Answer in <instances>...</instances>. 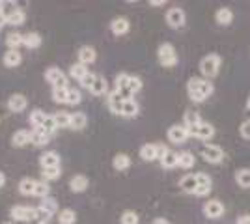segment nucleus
Wrapping results in <instances>:
<instances>
[{"instance_id": "1", "label": "nucleus", "mask_w": 250, "mask_h": 224, "mask_svg": "<svg viewBox=\"0 0 250 224\" xmlns=\"http://www.w3.org/2000/svg\"><path fill=\"white\" fill-rule=\"evenodd\" d=\"M213 82H209L208 79H200V77H192L187 82V94L190 101L194 103H204L211 94H213Z\"/></svg>"}, {"instance_id": "2", "label": "nucleus", "mask_w": 250, "mask_h": 224, "mask_svg": "<svg viewBox=\"0 0 250 224\" xmlns=\"http://www.w3.org/2000/svg\"><path fill=\"white\" fill-rule=\"evenodd\" d=\"M220 64H222V58L219 54H208V56H204L200 60V73L204 75V79L211 81V79H215L219 75Z\"/></svg>"}, {"instance_id": "3", "label": "nucleus", "mask_w": 250, "mask_h": 224, "mask_svg": "<svg viewBox=\"0 0 250 224\" xmlns=\"http://www.w3.org/2000/svg\"><path fill=\"white\" fill-rule=\"evenodd\" d=\"M157 58H159V64L163 65V67H176L177 65L176 47H174L172 43H163V45H159Z\"/></svg>"}, {"instance_id": "4", "label": "nucleus", "mask_w": 250, "mask_h": 224, "mask_svg": "<svg viewBox=\"0 0 250 224\" xmlns=\"http://www.w3.org/2000/svg\"><path fill=\"white\" fill-rule=\"evenodd\" d=\"M10 217L15 223H30L36 219V207L30 205H13L10 209Z\"/></svg>"}, {"instance_id": "5", "label": "nucleus", "mask_w": 250, "mask_h": 224, "mask_svg": "<svg viewBox=\"0 0 250 224\" xmlns=\"http://www.w3.org/2000/svg\"><path fill=\"white\" fill-rule=\"evenodd\" d=\"M188 137H194V139L200 140H211L215 137V127L208 123V122H200L198 125H192V127H187Z\"/></svg>"}, {"instance_id": "6", "label": "nucleus", "mask_w": 250, "mask_h": 224, "mask_svg": "<svg viewBox=\"0 0 250 224\" xmlns=\"http://www.w3.org/2000/svg\"><path fill=\"white\" fill-rule=\"evenodd\" d=\"M202 157L209 164H220L224 161V149L220 146H215V144H206L202 148Z\"/></svg>"}, {"instance_id": "7", "label": "nucleus", "mask_w": 250, "mask_h": 224, "mask_svg": "<svg viewBox=\"0 0 250 224\" xmlns=\"http://www.w3.org/2000/svg\"><path fill=\"white\" fill-rule=\"evenodd\" d=\"M167 22L170 28H174V30H179V28H183L185 26V22H187V15H185V11L181 10V8H170L167 11Z\"/></svg>"}, {"instance_id": "8", "label": "nucleus", "mask_w": 250, "mask_h": 224, "mask_svg": "<svg viewBox=\"0 0 250 224\" xmlns=\"http://www.w3.org/2000/svg\"><path fill=\"white\" fill-rule=\"evenodd\" d=\"M45 81L51 82L52 88H67V79L60 67H49L45 71Z\"/></svg>"}, {"instance_id": "9", "label": "nucleus", "mask_w": 250, "mask_h": 224, "mask_svg": "<svg viewBox=\"0 0 250 224\" xmlns=\"http://www.w3.org/2000/svg\"><path fill=\"white\" fill-rule=\"evenodd\" d=\"M167 135L172 144H185L188 139V133L185 125H172V127L168 129Z\"/></svg>"}, {"instance_id": "10", "label": "nucleus", "mask_w": 250, "mask_h": 224, "mask_svg": "<svg viewBox=\"0 0 250 224\" xmlns=\"http://www.w3.org/2000/svg\"><path fill=\"white\" fill-rule=\"evenodd\" d=\"M204 213H206V217L208 219H220L222 215H224V205H222V202L220 200H209V202H206V205H204Z\"/></svg>"}, {"instance_id": "11", "label": "nucleus", "mask_w": 250, "mask_h": 224, "mask_svg": "<svg viewBox=\"0 0 250 224\" xmlns=\"http://www.w3.org/2000/svg\"><path fill=\"white\" fill-rule=\"evenodd\" d=\"M26 107H28V99L22 96V94H13V96H10V99H8V108H10V112L19 114V112H22Z\"/></svg>"}, {"instance_id": "12", "label": "nucleus", "mask_w": 250, "mask_h": 224, "mask_svg": "<svg viewBox=\"0 0 250 224\" xmlns=\"http://www.w3.org/2000/svg\"><path fill=\"white\" fill-rule=\"evenodd\" d=\"M77 54H79V64L86 65V67H88L90 64H94L95 60H97V53H95L94 47H90V45H84V47H81Z\"/></svg>"}, {"instance_id": "13", "label": "nucleus", "mask_w": 250, "mask_h": 224, "mask_svg": "<svg viewBox=\"0 0 250 224\" xmlns=\"http://www.w3.org/2000/svg\"><path fill=\"white\" fill-rule=\"evenodd\" d=\"M129 30H131V22L125 17H116L110 22V32L114 34V36H125Z\"/></svg>"}, {"instance_id": "14", "label": "nucleus", "mask_w": 250, "mask_h": 224, "mask_svg": "<svg viewBox=\"0 0 250 224\" xmlns=\"http://www.w3.org/2000/svg\"><path fill=\"white\" fill-rule=\"evenodd\" d=\"M90 94L92 96H106L108 94V82H106V79H104L103 75H95V81L92 88H90Z\"/></svg>"}, {"instance_id": "15", "label": "nucleus", "mask_w": 250, "mask_h": 224, "mask_svg": "<svg viewBox=\"0 0 250 224\" xmlns=\"http://www.w3.org/2000/svg\"><path fill=\"white\" fill-rule=\"evenodd\" d=\"M40 164L43 168H54V166H60V155L56 151H45L40 157Z\"/></svg>"}, {"instance_id": "16", "label": "nucleus", "mask_w": 250, "mask_h": 224, "mask_svg": "<svg viewBox=\"0 0 250 224\" xmlns=\"http://www.w3.org/2000/svg\"><path fill=\"white\" fill-rule=\"evenodd\" d=\"M11 144H13V148H24L26 144H30V131H26V129L15 131L11 137Z\"/></svg>"}, {"instance_id": "17", "label": "nucleus", "mask_w": 250, "mask_h": 224, "mask_svg": "<svg viewBox=\"0 0 250 224\" xmlns=\"http://www.w3.org/2000/svg\"><path fill=\"white\" fill-rule=\"evenodd\" d=\"M140 157L146 161V163L159 161V146L157 144H144L140 148Z\"/></svg>"}, {"instance_id": "18", "label": "nucleus", "mask_w": 250, "mask_h": 224, "mask_svg": "<svg viewBox=\"0 0 250 224\" xmlns=\"http://www.w3.org/2000/svg\"><path fill=\"white\" fill-rule=\"evenodd\" d=\"M196 187H198V182H196V176H194V174L183 176L181 182H179V189L183 192H187V194H194Z\"/></svg>"}, {"instance_id": "19", "label": "nucleus", "mask_w": 250, "mask_h": 224, "mask_svg": "<svg viewBox=\"0 0 250 224\" xmlns=\"http://www.w3.org/2000/svg\"><path fill=\"white\" fill-rule=\"evenodd\" d=\"M106 105H108V108H110V112H112V114H118V116H120V112H122V105H124V99H122L120 94L114 90V92H110L108 97H106Z\"/></svg>"}, {"instance_id": "20", "label": "nucleus", "mask_w": 250, "mask_h": 224, "mask_svg": "<svg viewBox=\"0 0 250 224\" xmlns=\"http://www.w3.org/2000/svg\"><path fill=\"white\" fill-rule=\"evenodd\" d=\"M30 142L34 146H47V144L51 142V135H47L43 129H32Z\"/></svg>"}, {"instance_id": "21", "label": "nucleus", "mask_w": 250, "mask_h": 224, "mask_svg": "<svg viewBox=\"0 0 250 224\" xmlns=\"http://www.w3.org/2000/svg\"><path fill=\"white\" fill-rule=\"evenodd\" d=\"M215 21L219 22L220 26H229L231 22H233V11L229 10V8H219L217 13H215Z\"/></svg>"}, {"instance_id": "22", "label": "nucleus", "mask_w": 250, "mask_h": 224, "mask_svg": "<svg viewBox=\"0 0 250 224\" xmlns=\"http://www.w3.org/2000/svg\"><path fill=\"white\" fill-rule=\"evenodd\" d=\"M88 185H90L88 178L83 176V174H77V176L71 178V182H69V189H71V192H84L88 189Z\"/></svg>"}, {"instance_id": "23", "label": "nucleus", "mask_w": 250, "mask_h": 224, "mask_svg": "<svg viewBox=\"0 0 250 224\" xmlns=\"http://www.w3.org/2000/svg\"><path fill=\"white\" fill-rule=\"evenodd\" d=\"M138 110H140V107H138V103H136L135 99H127V101H124V105H122V112H120V116L136 118L138 116Z\"/></svg>"}, {"instance_id": "24", "label": "nucleus", "mask_w": 250, "mask_h": 224, "mask_svg": "<svg viewBox=\"0 0 250 224\" xmlns=\"http://www.w3.org/2000/svg\"><path fill=\"white\" fill-rule=\"evenodd\" d=\"M196 164V157H194V153H190V151H181V153H177V166H181V168H192Z\"/></svg>"}, {"instance_id": "25", "label": "nucleus", "mask_w": 250, "mask_h": 224, "mask_svg": "<svg viewBox=\"0 0 250 224\" xmlns=\"http://www.w3.org/2000/svg\"><path fill=\"white\" fill-rule=\"evenodd\" d=\"M43 38L38 32H28V34H22V45L26 49H38L42 45Z\"/></svg>"}, {"instance_id": "26", "label": "nucleus", "mask_w": 250, "mask_h": 224, "mask_svg": "<svg viewBox=\"0 0 250 224\" xmlns=\"http://www.w3.org/2000/svg\"><path fill=\"white\" fill-rule=\"evenodd\" d=\"M112 166H114V170H118V172L127 170V168L131 166V157H129L127 153H116L114 159H112Z\"/></svg>"}, {"instance_id": "27", "label": "nucleus", "mask_w": 250, "mask_h": 224, "mask_svg": "<svg viewBox=\"0 0 250 224\" xmlns=\"http://www.w3.org/2000/svg\"><path fill=\"white\" fill-rule=\"evenodd\" d=\"M86 123H88V118L84 112H75L71 114V120H69V129H73V131H83L86 127Z\"/></svg>"}, {"instance_id": "28", "label": "nucleus", "mask_w": 250, "mask_h": 224, "mask_svg": "<svg viewBox=\"0 0 250 224\" xmlns=\"http://www.w3.org/2000/svg\"><path fill=\"white\" fill-rule=\"evenodd\" d=\"M159 163H161V166H163V168H168V170H170V168H176L177 166V153L176 151H172V149H167V151H165V155L159 159Z\"/></svg>"}, {"instance_id": "29", "label": "nucleus", "mask_w": 250, "mask_h": 224, "mask_svg": "<svg viewBox=\"0 0 250 224\" xmlns=\"http://www.w3.org/2000/svg\"><path fill=\"white\" fill-rule=\"evenodd\" d=\"M2 62L6 67H17V65L22 62V56L19 51H8V53L4 54V58H2Z\"/></svg>"}, {"instance_id": "30", "label": "nucleus", "mask_w": 250, "mask_h": 224, "mask_svg": "<svg viewBox=\"0 0 250 224\" xmlns=\"http://www.w3.org/2000/svg\"><path fill=\"white\" fill-rule=\"evenodd\" d=\"M49 194H51V185H49L47 182H43V180H40V182L36 180V185H34V194H32V196H38V198H42L43 200V198H47Z\"/></svg>"}, {"instance_id": "31", "label": "nucleus", "mask_w": 250, "mask_h": 224, "mask_svg": "<svg viewBox=\"0 0 250 224\" xmlns=\"http://www.w3.org/2000/svg\"><path fill=\"white\" fill-rule=\"evenodd\" d=\"M6 45H8V51H17L22 45V34L10 32L6 36Z\"/></svg>"}, {"instance_id": "32", "label": "nucleus", "mask_w": 250, "mask_h": 224, "mask_svg": "<svg viewBox=\"0 0 250 224\" xmlns=\"http://www.w3.org/2000/svg\"><path fill=\"white\" fill-rule=\"evenodd\" d=\"M235 182L243 189H250V168H239L235 172Z\"/></svg>"}, {"instance_id": "33", "label": "nucleus", "mask_w": 250, "mask_h": 224, "mask_svg": "<svg viewBox=\"0 0 250 224\" xmlns=\"http://www.w3.org/2000/svg\"><path fill=\"white\" fill-rule=\"evenodd\" d=\"M45 112L43 110H40V108H34L30 112V116H28V122H30V125L34 129H40L43 125V122H45Z\"/></svg>"}, {"instance_id": "34", "label": "nucleus", "mask_w": 250, "mask_h": 224, "mask_svg": "<svg viewBox=\"0 0 250 224\" xmlns=\"http://www.w3.org/2000/svg\"><path fill=\"white\" fill-rule=\"evenodd\" d=\"M38 207H42L43 211H47V213L52 215V217H54V215L58 213V204H56V200H54V198H51V196L43 198L42 204H40Z\"/></svg>"}, {"instance_id": "35", "label": "nucleus", "mask_w": 250, "mask_h": 224, "mask_svg": "<svg viewBox=\"0 0 250 224\" xmlns=\"http://www.w3.org/2000/svg\"><path fill=\"white\" fill-rule=\"evenodd\" d=\"M52 118H54L56 129H69V120H71L69 112H56V114H52Z\"/></svg>"}, {"instance_id": "36", "label": "nucleus", "mask_w": 250, "mask_h": 224, "mask_svg": "<svg viewBox=\"0 0 250 224\" xmlns=\"http://www.w3.org/2000/svg\"><path fill=\"white\" fill-rule=\"evenodd\" d=\"M34 185H36V180L32 178H22L19 182V192L22 196H32L34 194Z\"/></svg>"}, {"instance_id": "37", "label": "nucleus", "mask_w": 250, "mask_h": 224, "mask_svg": "<svg viewBox=\"0 0 250 224\" xmlns=\"http://www.w3.org/2000/svg\"><path fill=\"white\" fill-rule=\"evenodd\" d=\"M58 223L60 224H75L77 223V213H75L73 209L65 207V209H62V211L58 213Z\"/></svg>"}, {"instance_id": "38", "label": "nucleus", "mask_w": 250, "mask_h": 224, "mask_svg": "<svg viewBox=\"0 0 250 224\" xmlns=\"http://www.w3.org/2000/svg\"><path fill=\"white\" fill-rule=\"evenodd\" d=\"M88 71H90V69H88L86 65H83V64H79V62H77V64H73L71 67H69V77L81 82V79H83V77L88 73Z\"/></svg>"}, {"instance_id": "39", "label": "nucleus", "mask_w": 250, "mask_h": 224, "mask_svg": "<svg viewBox=\"0 0 250 224\" xmlns=\"http://www.w3.org/2000/svg\"><path fill=\"white\" fill-rule=\"evenodd\" d=\"M42 176H43V182H54V180H58L60 176H62V168L60 166H54V168H43L42 170Z\"/></svg>"}, {"instance_id": "40", "label": "nucleus", "mask_w": 250, "mask_h": 224, "mask_svg": "<svg viewBox=\"0 0 250 224\" xmlns=\"http://www.w3.org/2000/svg\"><path fill=\"white\" fill-rule=\"evenodd\" d=\"M200 122H202V118H200V114L198 112H194V110H187V112H185V116H183V125H185V127L198 125Z\"/></svg>"}, {"instance_id": "41", "label": "nucleus", "mask_w": 250, "mask_h": 224, "mask_svg": "<svg viewBox=\"0 0 250 224\" xmlns=\"http://www.w3.org/2000/svg\"><path fill=\"white\" fill-rule=\"evenodd\" d=\"M24 21H26V13L19 8V10L15 11L10 19L6 21V24H10V26H21V24H24Z\"/></svg>"}, {"instance_id": "42", "label": "nucleus", "mask_w": 250, "mask_h": 224, "mask_svg": "<svg viewBox=\"0 0 250 224\" xmlns=\"http://www.w3.org/2000/svg\"><path fill=\"white\" fill-rule=\"evenodd\" d=\"M138 223H140V217H138L136 211H131V209L124 211L122 217H120V224H138Z\"/></svg>"}, {"instance_id": "43", "label": "nucleus", "mask_w": 250, "mask_h": 224, "mask_svg": "<svg viewBox=\"0 0 250 224\" xmlns=\"http://www.w3.org/2000/svg\"><path fill=\"white\" fill-rule=\"evenodd\" d=\"M67 90L69 88H52V101L54 103H67Z\"/></svg>"}, {"instance_id": "44", "label": "nucleus", "mask_w": 250, "mask_h": 224, "mask_svg": "<svg viewBox=\"0 0 250 224\" xmlns=\"http://www.w3.org/2000/svg\"><path fill=\"white\" fill-rule=\"evenodd\" d=\"M127 88H129V92L135 96L136 92L142 90V81H140L138 77H135V75H131V77H129V84H127Z\"/></svg>"}, {"instance_id": "45", "label": "nucleus", "mask_w": 250, "mask_h": 224, "mask_svg": "<svg viewBox=\"0 0 250 224\" xmlns=\"http://www.w3.org/2000/svg\"><path fill=\"white\" fill-rule=\"evenodd\" d=\"M81 101H83L81 92L75 90V88H69V90H67V105H79Z\"/></svg>"}, {"instance_id": "46", "label": "nucleus", "mask_w": 250, "mask_h": 224, "mask_svg": "<svg viewBox=\"0 0 250 224\" xmlns=\"http://www.w3.org/2000/svg\"><path fill=\"white\" fill-rule=\"evenodd\" d=\"M40 129H43V131H45L47 135H51V137H52V133L56 131V123H54V118H52L51 114H47V116H45V122H43V125Z\"/></svg>"}, {"instance_id": "47", "label": "nucleus", "mask_w": 250, "mask_h": 224, "mask_svg": "<svg viewBox=\"0 0 250 224\" xmlns=\"http://www.w3.org/2000/svg\"><path fill=\"white\" fill-rule=\"evenodd\" d=\"M129 77H131L129 73H120V75H118V77H116V88H114V90H118V92H120V90H125V88H127V84H129Z\"/></svg>"}, {"instance_id": "48", "label": "nucleus", "mask_w": 250, "mask_h": 224, "mask_svg": "<svg viewBox=\"0 0 250 224\" xmlns=\"http://www.w3.org/2000/svg\"><path fill=\"white\" fill-rule=\"evenodd\" d=\"M94 81H95V73H90V71H88V73L81 79V86H83V88H86V90H90V88H92V84H94Z\"/></svg>"}, {"instance_id": "49", "label": "nucleus", "mask_w": 250, "mask_h": 224, "mask_svg": "<svg viewBox=\"0 0 250 224\" xmlns=\"http://www.w3.org/2000/svg\"><path fill=\"white\" fill-rule=\"evenodd\" d=\"M194 176H196V182H198V185H206V187H211V185H213L211 178H209L206 172H198V174H194Z\"/></svg>"}, {"instance_id": "50", "label": "nucleus", "mask_w": 250, "mask_h": 224, "mask_svg": "<svg viewBox=\"0 0 250 224\" xmlns=\"http://www.w3.org/2000/svg\"><path fill=\"white\" fill-rule=\"evenodd\" d=\"M239 133H241V137H243L245 140H250V118H249V120H245V122L241 123Z\"/></svg>"}, {"instance_id": "51", "label": "nucleus", "mask_w": 250, "mask_h": 224, "mask_svg": "<svg viewBox=\"0 0 250 224\" xmlns=\"http://www.w3.org/2000/svg\"><path fill=\"white\" fill-rule=\"evenodd\" d=\"M213 187H206V185H198L196 187V191H194V196H200V198H204V196H208L209 192H211Z\"/></svg>"}, {"instance_id": "52", "label": "nucleus", "mask_w": 250, "mask_h": 224, "mask_svg": "<svg viewBox=\"0 0 250 224\" xmlns=\"http://www.w3.org/2000/svg\"><path fill=\"white\" fill-rule=\"evenodd\" d=\"M235 224H250V215H241Z\"/></svg>"}, {"instance_id": "53", "label": "nucleus", "mask_w": 250, "mask_h": 224, "mask_svg": "<svg viewBox=\"0 0 250 224\" xmlns=\"http://www.w3.org/2000/svg\"><path fill=\"white\" fill-rule=\"evenodd\" d=\"M149 6H165V0H151Z\"/></svg>"}, {"instance_id": "54", "label": "nucleus", "mask_w": 250, "mask_h": 224, "mask_svg": "<svg viewBox=\"0 0 250 224\" xmlns=\"http://www.w3.org/2000/svg\"><path fill=\"white\" fill-rule=\"evenodd\" d=\"M153 224H170L167 221V219H163V217H159V219H155V221H153Z\"/></svg>"}, {"instance_id": "55", "label": "nucleus", "mask_w": 250, "mask_h": 224, "mask_svg": "<svg viewBox=\"0 0 250 224\" xmlns=\"http://www.w3.org/2000/svg\"><path fill=\"white\" fill-rule=\"evenodd\" d=\"M6 185V176H4V172H0V189Z\"/></svg>"}, {"instance_id": "56", "label": "nucleus", "mask_w": 250, "mask_h": 224, "mask_svg": "<svg viewBox=\"0 0 250 224\" xmlns=\"http://www.w3.org/2000/svg\"><path fill=\"white\" fill-rule=\"evenodd\" d=\"M247 112H250V97H249V101H247Z\"/></svg>"}, {"instance_id": "57", "label": "nucleus", "mask_w": 250, "mask_h": 224, "mask_svg": "<svg viewBox=\"0 0 250 224\" xmlns=\"http://www.w3.org/2000/svg\"><path fill=\"white\" fill-rule=\"evenodd\" d=\"M2 224H13V223H2Z\"/></svg>"}]
</instances>
